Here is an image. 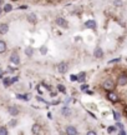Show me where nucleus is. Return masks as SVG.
<instances>
[{
  "mask_svg": "<svg viewBox=\"0 0 127 135\" xmlns=\"http://www.w3.org/2000/svg\"><path fill=\"white\" fill-rule=\"evenodd\" d=\"M10 84H11V79H9V78H8V79H4V85L5 86H9Z\"/></svg>",
  "mask_w": 127,
  "mask_h": 135,
  "instance_id": "nucleus-20",
  "label": "nucleus"
},
{
  "mask_svg": "<svg viewBox=\"0 0 127 135\" xmlns=\"http://www.w3.org/2000/svg\"><path fill=\"white\" fill-rule=\"evenodd\" d=\"M87 134L88 135H96V133H95V131H92V130H90V131H87Z\"/></svg>",
  "mask_w": 127,
  "mask_h": 135,
  "instance_id": "nucleus-27",
  "label": "nucleus"
},
{
  "mask_svg": "<svg viewBox=\"0 0 127 135\" xmlns=\"http://www.w3.org/2000/svg\"><path fill=\"white\" fill-rule=\"evenodd\" d=\"M15 124H16V121H10V125H15Z\"/></svg>",
  "mask_w": 127,
  "mask_h": 135,
  "instance_id": "nucleus-31",
  "label": "nucleus"
},
{
  "mask_svg": "<svg viewBox=\"0 0 127 135\" xmlns=\"http://www.w3.org/2000/svg\"><path fill=\"white\" fill-rule=\"evenodd\" d=\"M0 135H8V129L5 126H1L0 128Z\"/></svg>",
  "mask_w": 127,
  "mask_h": 135,
  "instance_id": "nucleus-17",
  "label": "nucleus"
},
{
  "mask_svg": "<svg viewBox=\"0 0 127 135\" xmlns=\"http://www.w3.org/2000/svg\"><path fill=\"white\" fill-rule=\"evenodd\" d=\"M8 31H9V25L4 24V23H3V24H0V34H3V35H4V34H6Z\"/></svg>",
  "mask_w": 127,
  "mask_h": 135,
  "instance_id": "nucleus-11",
  "label": "nucleus"
},
{
  "mask_svg": "<svg viewBox=\"0 0 127 135\" xmlns=\"http://www.w3.org/2000/svg\"><path fill=\"white\" fill-rule=\"evenodd\" d=\"M28 19H29L30 23H36V15H35V14H30L29 16H28Z\"/></svg>",
  "mask_w": 127,
  "mask_h": 135,
  "instance_id": "nucleus-14",
  "label": "nucleus"
},
{
  "mask_svg": "<svg viewBox=\"0 0 127 135\" xmlns=\"http://www.w3.org/2000/svg\"><path fill=\"white\" fill-rule=\"evenodd\" d=\"M66 134H68V135H76L77 134V129L75 128V126H67L66 128Z\"/></svg>",
  "mask_w": 127,
  "mask_h": 135,
  "instance_id": "nucleus-7",
  "label": "nucleus"
},
{
  "mask_svg": "<svg viewBox=\"0 0 127 135\" xmlns=\"http://www.w3.org/2000/svg\"><path fill=\"white\" fill-rule=\"evenodd\" d=\"M117 85L120 86H125L127 85V74H121L117 79Z\"/></svg>",
  "mask_w": 127,
  "mask_h": 135,
  "instance_id": "nucleus-2",
  "label": "nucleus"
},
{
  "mask_svg": "<svg viewBox=\"0 0 127 135\" xmlns=\"http://www.w3.org/2000/svg\"><path fill=\"white\" fill-rule=\"evenodd\" d=\"M87 88H88V85H82V86H81V90H82V91H85Z\"/></svg>",
  "mask_w": 127,
  "mask_h": 135,
  "instance_id": "nucleus-24",
  "label": "nucleus"
},
{
  "mask_svg": "<svg viewBox=\"0 0 127 135\" xmlns=\"http://www.w3.org/2000/svg\"><path fill=\"white\" fill-rule=\"evenodd\" d=\"M19 9L25 10V9H28V6H26V5H21V6H19Z\"/></svg>",
  "mask_w": 127,
  "mask_h": 135,
  "instance_id": "nucleus-25",
  "label": "nucleus"
},
{
  "mask_svg": "<svg viewBox=\"0 0 127 135\" xmlns=\"http://www.w3.org/2000/svg\"><path fill=\"white\" fill-rule=\"evenodd\" d=\"M102 88L105 90L111 91V90H113V88H115V83H113V80H111V79H106V80L102 83Z\"/></svg>",
  "mask_w": 127,
  "mask_h": 135,
  "instance_id": "nucleus-1",
  "label": "nucleus"
},
{
  "mask_svg": "<svg viewBox=\"0 0 127 135\" xmlns=\"http://www.w3.org/2000/svg\"><path fill=\"white\" fill-rule=\"evenodd\" d=\"M0 13H1V9H0Z\"/></svg>",
  "mask_w": 127,
  "mask_h": 135,
  "instance_id": "nucleus-34",
  "label": "nucleus"
},
{
  "mask_svg": "<svg viewBox=\"0 0 127 135\" xmlns=\"http://www.w3.org/2000/svg\"><path fill=\"white\" fill-rule=\"evenodd\" d=\"M6 51V43L3 41V40H0V54H3Z\"/></svg>",
  "mask_w": 127,
  "mask_h": 135,
  "instance_id": "nucleus-12",
  "label": "nucleus"
},
{
  "mask_svg": "<svg viewBox=\"0 0 127 135\" xmlns=\"http://www.w3.org/2000/svg\"><path fill=\"white\" fill-rule=\"evenodd\" d=\"M0 78H1V71H0Z\"/></svg>",
  "mask_w": 127,
  "mask_h": 135,
  "instance_id": "nucleus-32",
  "label": "nucleus"
},
{
  "mask_svg": "<svg viewBox=\"0 0 127 135\" xmlns=\"http://www.w3.org/2000/svg\"><path fill=\"white\" fill-rule=\"evenodd\" d=\"M16 97L19 98V99H24V100H29V99H30V95H29V94H26V95H21V94H18Z\"/></svg>",
  "mask_w": 127,
  "mask_h": 135,
  "instance_id": "nucleus-16",
  "label": "nucleus"
},
{
  "mask_svg": "<svg viewBox=\"0 0 127 135\" xmlns=\"http://www.w3.org/2000/svg\"><path fill=\"white\" fill-rule=\"evenodd\" d=\"M56 24L59 25V26H61V28H67V21L64 19V18H57L56 19Z\"/></svg>",
  "mask_w": 127,
  "mask_h": 135,
  "instance_id": "nucleus-5",
  "label": "nucleus"
},
{
  "mask_svg": "<svg viewBox=\"0 0 127 135\" xmlns=\"http://www.w3.org/2000/svg\"><path fill=\"white\" fill-rule=\"evenodd\" d=\"M41 53H43V54L46 53V49H45V46H43V48H41Z\"/></svg>",
  "mask_w": 127,
  "mask_h": 135,
  "instance_id": "nucleus-29",
  "label": "nucleus"
},
{
  "mask_svg": "<svg viewBox=\"0 0 127 135\" xmlns=\"http://www.w3.org/2000/svg\"><path fill=\"white\" fill-rule=\"evenodd\" d=\"M122 3L120 1V0H115V5H121Z\"/></svg>",
  "mask_w": 127,
  "mask_h": 135,
  "instance_id": "nucleus-28",
  "label": "nucleus"
},
{
  "mask_svg": "<svg viewBox=\"0 0 127 135\" xmlns=\"http://www.w3.org/2000/svg\"><path fill=\"white\" fill-rule=\"evenodd\" d=\"M31 131H33V134H39V133H40V125H38V124H34V125H33V129H31Z\"/></svg>",
  "mask_w": 127,
  "mask_h": 135,
  "instance_id": "nucleus-13",
  "label": "nucleus"
},
{
  "mask_svg": "<svg viewBox=\"0 0 127 135\" xmlns=\"http://www.w3.org/2000/svg\"><path fill=\"white\" fill-rule=\"evenodd\" d=\"M14 1H16V0H14Z\"/></svg>",
  "mask_w": 127,
  "mask_h": 135,
  "instance_id": "nucleus-35",
  "label": "nucleus"
},
{
  "mask_svg": "<svg viewBox=\"0 0 127 135\" xmlns=\"http://www.w3.org/2000/svg\"><path fill=\"white\" fill-rule=\"evenodd\" d=\"M71 80H72V81L77 80V76H76V75H71Z\"/></svg>",
  "mask_w": 127,
  "mask_h": 135,
  "instance_id": "nucleus-26",
  "label": "nucleus"
},
{
  "mask_svg": "<svg viewBox=\"0 0 127 135\" xmlns=\"http://www.w3.org/2000/svg\"><path fill=\"white\" fill-rule=\"evenodd\" d=\"M93 55H95V58L97 59H101L103 56V51L101 48H96L95 50H93Z\"/></svg>",
  "mask_w": 127,
  "mask_h": 135,
  "instance_id": "nucleus-6",
  "label": "nucleus"
},
{
  "mask_svg": "<svg viewBox=\"0 0 127 135\" xmlns=\"http://www.w3.org/2000/svg\"><path fill=\"white\" fill-rule=\"evenodd\" d=\"M8 110H9V114H10V115H13V116H16L18 114H19V109H18L16 106H10Z\"/></svg>",
  "mask_w": 127,
  "mask_h": 135,
  "instance_id": "nucleus-9",
  "label": "nucleus"
},
{
  "mask_svg": "<svg viewBox=\"0 0 127 135\" xmlns=\"http://www.w3.org/2000/svg\"><path fill=\"white\" fill-rule=\"evenodd\" d=\"M11 10H13V6H11L10 4H6L4 6V11H5V13H9V11H11Z\"/></svg>",
  "mask_w": 127,
  "mask_h": 135,
  "instance_id": "nucleus-18",
  "label": "nucleus"
},
{
  "mask_svg": "<svg viewBox=\"0 0 127 135\" xmlns=\"http://www.w3.org/2000/svg\"><path fill=\"white\" fill-rule=\"evenodd\" d=\"M113 115H115V119H116V120H120V114H117V113H116V111H113Z\"/></svg>",
  "mask_w": 127,
  "mask_h": 135,
  "instance_id": "nucleus-23",
  "label": "nucleus"
},
{
  "mask_svg": "<svg viewBox=\"0 0 127 135\" xmlns=\"http://www.w3.org/2000/svg\"><path fill=\"white\" fill-rule=\"evenodd\" d=\"M10 61L13 64H15V65H18V64L20 63V58H19V55L16 53H13L11 54V56H10Z\"/></svg>",
  "mask_w": 127,
  "mask_h": 135,
  "instance_id": "nucleus-4",
  "label": "nucleus"
},
{
  "mask_svg": "<svg viewBox=\"0 0 127 135\" xmlns=\"http://www.w3.org/2000/svg\"><path fill=\"white\" fill-rule=\"evenodd\" d=\"M83 80H85V73H81V74H80V75L77 76V81H81V83H82Z\"/></svg>",
  "mask_w": 127,
  "mask_h": 135,
  "instance_id": "nucleus-19",
  "label": "nucleus"
},
{
  "mask_svg": "<svg viewBox=\"0 0 127 135\" xmlns=\"http://www.w3.org/2000/svg\"><path fill=\"white\" fill-rule=\"evenodd\" d=\"M57 88H59V90H60L61 93H65V86H64V85L59 84V85H57Z\"/></svg>",
  "mask_w": 127,
  "mask_h": 135,
  "instance_id": "nucleus-21",
  "label": "nucleus"
},
{
  "mask_svg": "<svg viewBox=\"0 0 127 135\" xmlns=\"http://www.w3.org/2000/svg\"><path fill=\"white\" fill-rule=\"evenodd\" d=\"M62 113L65 114V115H68V114H70V109H66V108H64Z\"/></svg>",
  "mask_w": 127,
  "mask_h": 135,
  "instance_id": "nucleus-22",
  "label": "nucleus"
},
{
  "mask_svg": "<svg viewBox=\"0 0 127 135\" xmlns=\"http://www.w3.org/2000/svg\"><path fill=\"white\" fill-rule=\"evenodd\" d=\"M107 98H108V100L110 101H112V103H116V101L118 100V98H117V95L115 94V93H112V91H110L107 94Z\"/></svg>",
  "mask_w": 127,
  "mask_h": 135,
  "instance_id": "nucleus-10",
  "label": "nucleus"
},
{
  "mask_svg": "<svg viewBox=\"0 0 127 135\" xmlns=\"http://www.w3.org/2000/svg\"><path fill=\"white\" fill-rule=\"evenodd\" d=\"M85 26L88 28V29H96V21L95 20H87L85 23Z\"/></svg>",
  "mask_w": 127,
  "mask_h": 135,
  "instance_id": "nucleus-8",
  "label": "nucleus"
},
{
  "mask_svg": "<svg viewBox=\"0 0 127 135\" xmlns=\"http://www.w3.org/2000/svg\"><path fill=\"white\" fill-rule=\"evenodd\" d=\"M113 130H115V129H113V126H110V129H108V131H110V133H112Z\"/></svg>",
  "mask_w": 127,
  "mask_h": 135,
  "instance_id": "nucleus-30",
  "label": "nucleus"
},
{
  "mask_svg": "<svg viewBox=\"0 0 127 135\" xmlns=\"http://www.w3.org/2000/svg\"><path fill=\"white\" fill-rule=\"evenodd\" d=\"M33 53H34L33 48H26V49H25V54H26L28 56H31V55H33Z\"/></svg>",
  "mask_w": 127,
  "mask_h": 135,
  "instance_id": "nucleus-15",
  "label": "nucleus"
},
{
  "mask_svg": "<svg viewBox=\"0 0 127 135\" xmlns=\"http://www.w3.org/2000/svg\"><path fill=\"white\" fill-rule=\"evenodd\" d=\"M1 1H3V0H0V4H1Z\"/></svg>",
  "mask_w": 127,
  "mask_h": 135,
  "instance_id": "nucleus-33",
  "label": "nucleus"
},
{
  "mask_svg": "<svg viewBox=\"0 0 127 135\" xmlns=\"http://www.w3.org/2000/svg\"><path fill=\"white\" fill-rule=\"evenodd\" d=\"M57 71H59L60 74H65V73L67 71V63L61 61V63L57 64Z\"/></svg>",
  "mask_w": 127,
  "mask_h": 135,
  "instance_id": "nucleus-3",
  "label": "nucleus"
}]
</instances>
